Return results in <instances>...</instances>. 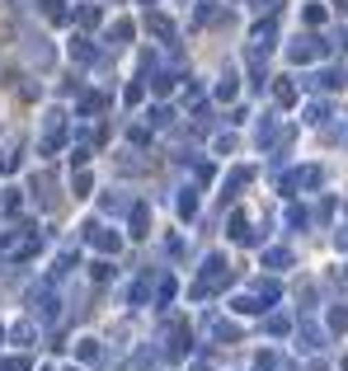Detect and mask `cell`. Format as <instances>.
Listing matches in <instances>:
<instances>
[{"mask_svg":"<svg viewBox=\"0 0 348 371\" xmlns=\"http://www.w3.org/2000/svg\"><path fill=\"white\" fill-rule=\"evenodd\" d=\"M0 371H28V357H5Z\"/></svg>","mask_w":348,"mask_h":371,"instance_id":"1","label":"cell"},{"mask_svg":"<svg viewBox=\"0 0 348 371\" xmlns=\"http://www.w3.org/2000/svg\"><path fill=\"white\" fill-rule=\"evenodd\" d=\"M66 371H76V367H66Z\"/></svg>","mask_w":348,"mask_h":371,"instance_id":"2","label":"cell"}]
</instances>
